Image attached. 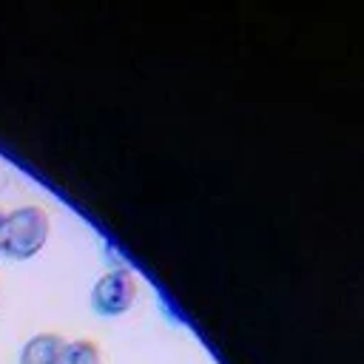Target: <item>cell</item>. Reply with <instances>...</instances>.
I'll return each mask as SVG.
<instances>
[{"instance_id":"1","label":"cell","mask_w":364,"mask_h":364,"mask_svg":"<svg viewBox=\"0 0 364 364\" xmlns=\"http://www.w3.org/2000/svg\"><path fill=\"white\" fill-rule=\"evenodd\" d=\"M48 233H51V219L40 205L14 208L3 219L0 250L11 259H31L46 247Z\"/></svg>"},{"instance_id":"2","label":"cell","mask_w":364,"mask_h":364,"mask_svg":"<svg viewBox=\"0 0 364 364\" xmlns=\"http://www.w3.org/2000/svg\"><path fill=\"white\" fill-rule=\"evenodd\" d=\"M136 299V279L128 270H108L91 290V304L100 316H122Z\"/></svg>"},{"instance_id":"3","label":"cell","mask_w":364,"mask_h":364,"mask_svg":"<svg viewBox=\"0 0 364 364\" xmlns=\"http://www.w3.org/2000/svg\"><path fill=\"white\" fill-rule=\"evenodd\" d=\"M65 338L57 333H37L34 338H28L20 350V364H60L63 350H65Z\"/></svg>"},{"instance_id":"4","label":"cell","mask_w":364,"mask_h":364,"mask_svg":"<svg viewBox=\"0 0 364 364\" xmlns=\"http://www.w3.org/2000/svg\"><path fill=\"white\" fill-rule=\"evenodd\" d=\"M60 364H100V347L88 338L68 341L65 350H63Z\"/></svg>"},{"instance_id":"5","label":"cell","mask_w":364,"mask_h":364,"mask_svg":"<svg viewBox=\"0 0 364 364\" xmlns=\"http://www.w3.org/2000/svg\"><path fill=\"white\" fill-rule=\"evenodd\" d=\"M3 219H6V213L0 210V233H3Z\"/></svg>"}]
</instances>
